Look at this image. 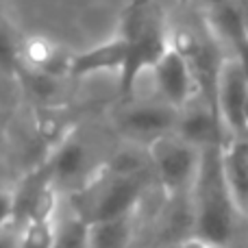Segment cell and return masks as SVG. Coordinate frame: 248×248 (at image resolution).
I'll return each instance as SVG.
<instances>
[{
    "mask_svg": "<svg viewBox=\"0 0 248 248\" xmlns=\"http://www.w3.org/2000/svg\"><path fill=\"white\" fill-rule=\"evenodd\" d=\"M196 235L220 248H248V224L240 216L222 172V144L201 150L192 185Z\"/></svg>",
    "mask_w": 248,
    "mask_h": 248,
    "instance_id": "cell-1",
    "label": "cell"
},
{
    "mask_svg": "<svg viewBox=\"0 0 248 248\" xmlns=\"http://www.w3.org/2000/svg\"><path fill=\"white\" fill-rule=\"evenodd\" d=\"M116 37L124 46V65L118 74L122 100H131L135 83L170 48V24L157 0H131L124 7Z\"/></svg>",
    "mask_w": 248,
    "mask_h": 248,
    "instance_id": "cell-2",
    "label": "cell"
},
{
    "mask_svg": "<svg viewBox=\"0 0 248 248\" xmlns=\"http://www.w3.org/2000/svg\"><path fill=\"white\" fill-rule=\"evenodd\" d=\"M155 185L157 183H155L153 172L124 174V172H113L103 166V170L81 192L63 201L74 214L81 216L87 224H92L135 214Z\"/></svg>",
    "mask_w": 248,
    "mask_h": 248,
    "instance_id": "cell-3",
    "label": "cell"
},
{
    "mask_svg": "<svg viewBox=\"0 0 248 248\" xmlns=\"http://www.w3.org/2000/svg\"><path fill=\"white\" fill-rule=\"evenodd\" d=\"M107 159H100L90 141L83 140L78 133H68L52 146L42 163L57 194L61 198H70L103 170Z\"/></svg>",
    "mask_w": 248,
    "mask_h": 248,
    "instance_id": "cell-4",
    "label": "cell"
},
{
    "mask_svg": "<svg viewBox=\"0 0 248 248\" xmlns=\"http://www.w3.org/2000/svg\"><path fill=\"white\" fill-rule=\"evenodd\" d=\"M157 187L166 196L192 192L201 166V150L181 140L176 133L155 140L146 146Z\"/></svg>",
    "mask_w": 248,
    "mask_h": 248,
    "instance_id": "cell-5",
    "label": "cell"
},
{
    "mask_svg": "<svg viewBox=\"0 0 248 248\" xmlns=\"http://www.w3.org/2000/svg\"><path fill=\"white\" fill-rule=\"evenodd\" d=\"M179 109L163 103L161 98L153 100H124L120 111L113 118L118 135L126 144L146 148L155 140L176 131Z\"/></svg>",
    "mask_w": 248,
    "mask_h": 248,
    "instance_id": "cell-6",
    "label": "cell"
},
{
    "mask_svg": "<svg viewBox=\"0 0 248 248\" xmlns=\"http://www.w3.org/2000/svg\"><path fill=\"white\" fill-rule=\"evenodd\" d=\"M246 105H248V78L244 63L235 55L224 57L218 74L216 109H218L227 140L229 137H246L248 140Z\"/></svg>",
    "mask_w": 248,
    "mask_h": 248,
    "instance_id": "cell-7",
    "label": "cell"
},
{
    "mask_svg": "<svg viewBox=\"0 0 248 248\" xmlns=\"http://www.w3.org/2000/svg\"><path fill=\"white\" fill-rule=\"evenodd\" d=\"M153 78L157 85V98H161L163 103L172 105L174 109H183L189 100H194L198 96L196 83L189 72L187 61L183 59L179 50L170 44L163 57L153 65Z\"/></svg>",
    "mask_w": 248,
    "mask_h": 248,
    "instance_id": "cell-8",
    "label": "cell"
},
{
    "mask_svg": "<svg viewBox=\"0 0 248 248\" xmlns=\"http://www.w3.org/2000/svg\"><path fill=\"white\" fill-rule=\"evenodd\" d=\"M174 133L187 144L196 146L198 150L224 144V140H227L218 111L211 109L201 96L189 100L179 111V122H176Z\"/></svg>",
    "mask_w": 248,
    "mask_h": 248,
    "instance_id": "cell-9",
    "label": "cell"
},
{
    "mask_svg": "<svg viewBox=\"0 0 248 248\" xmlns=\"http://www.w3.org/2000/svg\"><path fill=\"white\" fill-rule=\"evenodd\" d=\"M222 172L240 216L248 224V140L229 137L222 144Z\"/></svg>",
    "mask_w": 248,
    "mask_h": 248,
    "instance_id": "cell-10",
    "label": "cell"
},
{
    "mask_svg": "<svg viewBox=\"0 0 248 248\" xmlns=\"http://www.w3.org/2000/svg\"><path fill=\"white\" fill-rule=\"evenodd\" d=\"M124 65V46L118 37H111L109 42L98 44L94 48H87L83 52L70 57L68 74L72 78H85L98 72H122Z\"/></svg>",
    "mask_w": 248,
    "mask_h": 248,
    "instance_id": "cell-11",
    "label": "cell"
},
{
    "mask_svg": "<svg viewBox=\"0 0 248 248\" xmlns=\"http://www.w3.org/2000/svg\"><path fill=\"white\" fill-rule=\"evenodd\" d=\"M140 209L122 218L90 224V248H137L140 246Z\"/></svg>",
    "mask_w": 248,
    "mask_h": 248,
    "instance_id": "cell-12",
    "label": "cell"
},
{
    "mask_svg": "<svg viewBox=\"0 0 248 248\" xmlns=\"http://www.w3.org/2000/svg\"><path fill=\"white\" fill-rule=\"evenodd\" d=\"M59 209L55 214L37 216V218H31L26 222H22L20 227H13L16 229V246L17 248H52L55 235H57Z\"/></svg>",
    "mask_w": 248,
    "mask_h": 248,
    "instance_id": "cell-13",
    "label": "cell"
},
{
    "mask_svg": "<svg viewBox=\"0 0 248 248\" xmlns=\"http://www.w3.org/2000/svg\"><path fill=\"white\" fill-rule=\"evenodd\" d=\"M52 248H90V224L74 214L65 201H61Z\"/></svg>",
    "mask_w": 248,
    "mask_h": 248,
    "instance_id": "cell-14",
    "label": "cell"
},
{
    "mask_svg": "<svg viewBox=\"0 0 248 248\" xmlns=\"http://www.w3.org/2000/svg\"><path fill=\"white\" fill-rule=\"evenodd\" d=\"M22 46L13 37V31L4 22H0V70L17 77L22 68Z\"/></svg>",
    "mask_w": 248,
    "mask_h": 248,
    "instance_id": "cell-15",
    "label": "cell"
},
{
    "mask_svg": "<svg viewBox=\"0 0 248 248\" xmlns=\"http://www.w3.org/2000/svg\"><path fill=\"white\" fill-rule=\"evenodd\" d=\"M16 222V207H13L11 187H0V233L13 229Z\"/></svg>",
    "mask_w": 248,
    "mask_h": 248,
    "instance_id": "cell-16",
    "label": "cell"
},
{
    "mask_svg": "<svg viewBox=\"0 0 248 248\" xmlns=\"http://www.w3.org/2000/svg\"><path fill=\"white\" fill-rule=\"evenodd\" d=\"M176 248H220V246L211 244V242L202 240V237H198V235H189V237H185L183 242H179Z\"/></svg>",
    "mask_w": 248,
    "mask_h": 248,
    "instance_id": "cell-17",
    "label": "cell"
},
{
    "mask_svg": "<svg viewBox=\"0 0 248 248\" xmlns=\"http://www.w3.org/2000/svg\"><path fill=\"white\" fill-rule=\"evenodd\" d=\"M0 248H17L16 246V229L0 233Z\"/></svg>",
    "mask_w": 248,
    "mask_h": 248,
    "instance_id": "cell-18",
    "label": "cell"
},
{
    "mask_svg": "<svg viewBox=\"0 0 248 248\" xmlns=\"http://www.w3.org/2000/svg\"><path fill=\"white\" fill-rule=\"evenodd\" d=\"M207 4H209V9H216V7H222V4L227 2H235V0H205Z\"/></svg>",
    "mask_w": 248,
    "mask_h": 248,
    "instance_id": "cell-19",
    "label": "cell"
},
{
    "mask_svg": "<svg viewBox=\"0 0 248 248\" xmlns=\"http://www.w3.org/2000/svg\"><path fill=\"white\" fill-rule=\"evenodd\" d=\"M246 2H248V0H246Z\"/></svg>",
    "mask_w": 248,
    "mask_h": 248,
    "instance_id": "cell-20",
    "label": "cell"
}]
</instances>
